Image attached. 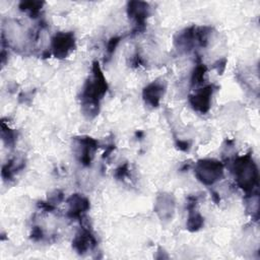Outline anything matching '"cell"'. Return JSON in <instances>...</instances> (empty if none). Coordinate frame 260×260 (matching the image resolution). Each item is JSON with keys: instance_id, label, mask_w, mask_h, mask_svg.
I'll list each match as a JSON object with an SVG mask.
<instances>
[{"instance_id": "6da1fadb", "label": "cell", "mask_w": 260, "mask_h": 260, "mask_svg": "<svg viewBox=\"0 0 260 260\" xmlns=\"http://www.w3.org/2000/svg\"><path fill=\"white\" fill-rule=\"evenodd\" d=\"M107 89L108 84L99 66V63L94 62L92 66V78L86 81L81 94L83 107L88 109L87 113L93 115L98 114L100 100L107 92Z\"/></svg>"}, {"instance_id": "7a4b0ae2", "label": "cell", "mask_w": 260, "mask_h": 260, "mask_svg": "<svg viewBox=\"0 0 260 260\" xmlns=\"http://www.w3.org/2000/svg\"><path fill=\"white\" fill-rule=\"evenodd\" d=\"M234 173L237 177L238 185L246 193L252 192L257 184L258 173L250 154L241 156L234 162Z\"/></svg>"}, {"instance_id": "3957f363", "label": "cell", "mask_w": 260, "mask_h": 260, "mask_svg": "<svg viewBox=\"0 0 260 260\" xmlns=\"http://www.w3.org/2000/svg\"><path fill=\"white\" fill-rule=\"evenodd\" d=\"M196 177L206 185H211L222 177L223 169L220 161L214 159H202L197 162Z\"/></svg>"}, {"instance_id": "277c9868", "label": "cell", "mask_w": 260, "mask_h": 260, "mask_svg": "<svg viewBox=\"0 0 260 260\" xmlns=\"http://www.w3.org/2000/svg\"><path fill=\"white\" fill-rule=\"evenodd\" d=\"M75 47L74 34L69 32H59L56 34L52 39V51L57 58L66 57Z\"/></svg>"}, {"instance_id": "5b68a950", "label": "cell", "mask_w": 260, "mask_h": 260, "mask_svg": "<svg viewBox=\"0 0 260 260\" xmlns=\"http://www.w3.org/2000/svg\"><path fill=\"white\" fill-rule=\"evenodd\" d=\"M128 15L135 19L134 31H142L145 28V19L149 14L148 4L140 1H131L128 3Z\"/></svg>"}, {"instance_id": "8992f818", "label": "cell", "mask_w": 260, "mask_h": 260, "mask_svg": "<svg viewBox=\"0 0 260 260\" xmlns=\"http://www.w3.org/2000/svg\"><path fill=\"white\" fill-rule=\"evenodd\" d=\"M213 88L211 85L202 88L195 95L190 96V103L194 110L200 112L201 114L206 113L210 107V98L212 94Z\"/></svg>"}, {"instance_id": "52a82bcc", "label": "cell", "mask_w": 260, "mask_h": 260, "mask_svg": "<svg viewBox=\"0 0 260 260\" xmlns=\"http://www.w3.org/2000/svg\"><path fill=\"white\" fill-rule=\"evenodd\" d=\"M80 146V161L84 166H89L93 153L98 148V141L91 137L76 138Z\"/></svg>"}, {"instance_id": "ba28073f", "label": "cell", "mask_w": 260, "mask_h": 260, "mask_svg": "<svg viewBox=\"0 0 260 260\" xmlns=\"http://www.w3.org/2000/svg\"><path fill=\"white\" fill-rule=\"evenodd\" d=\"M69 210H68V216L71 218H79L82 216V213H84L89 208V201L79 195L74 194L72 195L69 200Z\"/></svg>"}, {"instance_id": "9c48e42d", "label": "cell", "mask_w": 260, "mask_h": 260, "mask_svg": "<svg viewBox=\"0 0 260 260\" xmlns=\"http://www.w3.org/2000/svg\"><path fill=\"white\" fill-rule=\"evenodd\" d=\"M165 91V85L159 81H153L143 89V99L151 107H157Z\"/></svg>"}, {"instance_id": "30bf717a", "label": "cell", "mask_w": 260, "mask_h": 260, "mask_svg": "<svg viewBox=\"0 0 260 260\" xmlns=\"http://www.w3.org/2000/svg\"><path fill=\"white\" fill-rule=\"evenodd\" d=\"M96 244L95 239L86 229H82L74 238L72 245L73 248L79 253L83 254L87 249L94 247Z\"/></svg>"}, {"instance_id": "8fae6325", "label": "cell", "mask_w": 260, "mask_h": 260, "mask_svg": "<svg viewBox=\"0 0 260 260\" xmlns=\"http://www.w3.org/2000/svg\"><path fill=\"white\" fill-rule=\"evenodd\" d=\"M203 224V217L196 211H194V209L189 210V218H188V222H187V226L189 229V231L194 232L199 230Z\"/></svg>"}, {"instance_id": "7c38bea8", "label": "cell", "mask_w": 260, "mask_h": 260, "mask_svg": "<svg viewBox=\"0 0 260 260\" xmlns=\"http://www.w3.org/2000/svg\"><path fill=\"white\" fill-rule=\"evenodd\" d=\"M207 71V68L204 64H200L198 65L194 71H193V74H192V78H191V81H192V85H197V84H200L203 82L204 80V75Z\"/></svg>"}, {"instance_id": "4fadbf2b", "label": "cell", "mask_w": 260, "mask_h": 260, "mask_svg": "<svg viewBox=\"0 0 260 260\" xmlns=\"http://www.w3.org/2000/svg\"><path fill=\"white\" fill-rule=\"evenodd\" d=\"M42 6V3L41 2H37V1H34V2H21L20 4V8L21 9H24V10H28L30 12L31 15H34V17H36L35 15L38 14L40 8Z\"/></svg>"}, {"instance_id": "5bb4252c", "label": "cell", "mask_w": 260, "mask_h": 260, "mask_svg": "<svg viewBox=\"0 0 260 260\" xmlns=\"http://www.w3.org/2000/svg\"><path fill=\"white\" fill-rule=\"evenodd\" d=\"M119 42H120V38H117V37L112 38V39L109 41L108 46H107V53H108L109 56H112V54L115 52L116 47L118 46Z\"/></svg>"}, {"instance_id": "9a60e30c", "label": "cell", "mask_w": 260, "mask_h": 260, "mask_svg": "<svg viewBox=\"0 0 260 260\" xmlns=\"http://www.w3.org/2000/svg\"><path fill=\"white\" fill-rule=\"evenodd\" d=\"M128 164L125 162L124 165L120 166L117 170H116V173H115V176L116 178L118 179H123L124 177H126L128 175Z\"/></svg>"}, {"instance_id": "2e32d148", "label": "cell", "mask_w": 260, "mask_h": 260, "mask_svg": "<svg viewBox=\"0 0 260 260\" xmlns=\"http://www.w3.org/2000/svg\"><path fill=\"white\" fill-rule=\"evenodd\" d=\"M31 238L34 239V240H40V239H42L43 238V232H42V230H41V228H39V226H35L34 229H32V233H31Z\"/></svg>"}, {"instance_id": "e0dca14e", "label": "cell", "mask_w": 260, "mask_h": 260, "mask_svg": "<svg viewBox=\"0 0 260 260\" xmlns=\"http://www.w3.org/2000/svg\"><path fill=\"white\" fill-rule=\"evenodd\" d=\"M39 206L41 207V208H43L44 210H46V211H52L53 209H54V205H52V203H45V202H40L39 203Z\"/></svg>"}, {"instance_id": "ac0fdd59", "label": "cell", "mask_w": 260, "mask_h": 260, "mask_svg": "<svg viewBox=\"0 0 260 260\" xmlns=\"http://www.w3.org/2000/svg\"><path fill=\"white\" fill-rule=\"evenodd\" d=\"M177 145H178L179 149H181V150L186 151V150H188V149H189V143H188L187 141L179 140V141H177Z\"/></svg>"}, {"instance_id": "d6986e66", "label": "cell", "mask_w": 260, "mask_h": 260, "mask_svg": "<svg viewBox=\"0 0 260 260\" xmlns=\"http://www.w3.org/2000/svg\"><path fill=\"white\" fill-rule=\"evenodd\" d=\"M211 194H212V198H213V200L215 201V202H218L219 201V196H218V194L216 193V192H211Z\"/></svg>"}]
</instances>
